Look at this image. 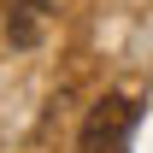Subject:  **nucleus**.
Masks as SVG:
<instances>
[{
	"mask_svg": "<svg viewBox=\"0 0 153 153\" xmlns=\"http://www.w3.org/2000/svg\"><path fill=\"white\" fill-rule=\"evenodd\" d=\"M135 118H141L135 94H106L94 112H88V124H82V153H100V147H112V141H124Z\"/></svg>",
	"mask_w": 153,
	"mask_h": 153,
	"instance_id": "obj_1",
	"label": "nucleus"
}]
</instances>
